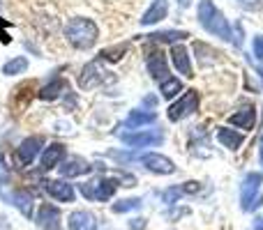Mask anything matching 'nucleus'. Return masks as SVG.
I'll list each match as a JSON object with an SVG mask.
<instances>
[{"mask_svg": "<svg viewBox=\"0 0 263 230\" xmlns=\"http://www.w3.org/2000/svg\"><path fill=\"white\" fill-rule=\"evenodd\" d=\"M60 39L77 51H88L100 39V26L88 16H67L60 26Z\"/></svg>", "mask_w": 263, "mask_h": 230, "instance_id": "obj_1", "label": "nucleus"}, {"mask_svg": "<svg viewBox=\"0 0 263 230\" xmlns=\"http://www.w3.org/2000/svg\"><path fill=\"white\" fill-rule=\"evenodd\" d=\"M199 23L215 37L222 39H231V28H229L224 14L215 7L213 0H201L199 3Z\"/></svg>", "mask_w": 263, "mask_h": 230, "instance_id": "obj_2", "label": "nucleus"}, {"mask_svg": "<svg viewBox=\"0 0 263 230\" xmlns=\"http://www.w3.org/2000/svg\"><path fill=\"white\" fill-rule=\"evenodd\" d=\"M261 182H263L261 173H250V175L242 180L240 203H242V210H245V212H250V210H254L261 205V198H256V194H259V189H261Z\"/></svg>", "mask_w": 263, "mask_h": 230, "instance_id": "obj_3", "label": "nucleus"}, {"mask_svg": "<svg viewBox=\"0 0 263 230\" xmlns=\"http://www.w3.org/2000/svg\"><path fill=\"white\" fill-rule=\"evenodd\" d=\"M116 189H118V180L114 177H102V180L81 184V194L90 200H109L116 194Z\"/></svg>", "mask_w": 263, "mask_h": 230, "instance_id": "obj_4", "label": "nucleus"}, {"mask_svg": "<svg viewBox=\"0 0 263 230\" xmlns=\"http://www.w3.org/2000/svg\"><path fill=\"white\" fill-rule=\"evenodd\" d=\"M196 109H199V92L187 90L176 104H171V109H168V120L178 122V120H182V117L192 115Z\"/></svg>", "mask_w": 263, "mask_h": 230, "instance_id": "obj_5", "label": "nucleus"}, {"mask_svg": "<svg viewBox=\"0 0 263 230\" xmlns=\"http://www.w3.org/2000/svg\"><path fill=\"white\" fill-rule=\"evenodd\" d=\"M42 145H44V138L42 136H28L26 140H21V145L16 148V161L18 166L28 168L32 163V159L37 157V152L42 150Z\"/></svg>", "mask_w": 263, "mask_h": 230, "instance_id": "obj_6", "label": "nucleus"}, {"mask_svg": "<svg viewBox=\"0 0 263 230\" xmlns=\"http://www.w3.org/2000/svg\"><path fill=\"white\" fill-rule=\"evenodd\" d=\"M44 189L51 198H55L58 203H74V186L67 184L65 180H46L44 182Z\"/></svg>", "mask_w": 263, "mask_h": 230, "instance_id": "obj_7", "label": "nucleus"}, {"mask_svg": "<svg viewBox=\"0 0 263 230\" xmlns=\"http://www.w3.org/2000/svg\"><path fill=\"white\" fill-rule=\"evenodd\" d=\"M37 223H40L42 230H63L60 210L53 207V205H49V203H42L40 212H37Z\"/></svg>", "mask_w": 263, "mask_h": 230, "instance_id": "obj_8", "label": "nucleus"}, {"mask_svg": "<svg viewBox=\"0 0 263 230\" xmlns=\"http://www.w3.org/2000/svg\"><path fill=\"white\" fill-rule=\"evenodd\" d=\"M141 163H143L148 171L157 173V175H171V173L176 171V166H173L171 159L162 157V154H155V152L143 154V157H141Z\"/></svg>", "mask_w": 263, "mask_h": 230, "instance_id": "obj_9", "label": "nucleus"}, {"mask_svg": "<svg viewBox=\"0 0 263 230\" xmlns=\"http://www.w3.org/2000/svg\"><path fill=\"white\" fill-rule=\"evenodd\" d=\"M65 154H67L65 145H60V143L49 145V148H46L44 152H42V159H40V171H42V173H46V171H51V168L60 166V161L65 159Z\"/></svg>", "mask_w": 263, "mask_h": 230, "instance_id": "obj_10", "label": "nucleus"}, {"mask_svg": "<svg viewBox=\"0 0 263 230\" xmlns=\"http://www.w3.org/2000/svg\"><path fill=\"white\" fill-rule=\"evenodd\" d=\"M69 230H97V219L88 210H74L67 217Z\"/></svg>", "mask_w": 263, "mask_h": 230, "instance_id": "obj_11", "label": "nucleus"}, {"mask_svg": "<svg viewBox=\"0 0 263 230\" xmlns=\"http://www.w3.org/2000/svg\"><path fill=\"white\" fill-rule=\"evenodd\" d=\"M120 138L132 148H145V145L162 143V131H136V134H123Z\"/></svg>", "mask_w": 263, "mask_h": 230, "instance_id": "obj_12", "label": "nucleus"}, {"mask_svg": "<svg viewBox=\"0 0 263 230\" xmlns=\"http://www.w3.org/2000/svg\"><path fill=\"white\" fill-rule=\"evenodd\" d=\"M148 72L153 78L157 81H166L168 78V65H166V58H164L162 51H150L148 53Z\"/></svg>", "mask_w": 263, "mask_h": 230, "instance_id": "obj_13", "label": "nucleus"}, {"mask_svg": "<svg viewBox=\"0 0 263 230\" xmlns=\"http://www.w3.org/2000/svg\"><path fill=\"white\" fill-rule=\"evenodd\" d=\"M171 60H173V67L182 74V76H194L192 74V62H190V53L182 44H173L171 49Z\"/></svg>", "mask_w": 263, "mask_h": 230, "instance_id": "obj_14", "label": "nucleus"}, {"mask_svg": "<svg viewBox=\"0 0 263 230\" xmlns=\"http://www.w3.org/2000/svg\"><path fill=\"white\" fill-rule=\"evenodd\" d=\"M166 14H168V3L166 0H155V3L150 5L148 12L141 16V26H153V23L166 18Z\"/></svg>", "mask_w": 263, "mask_h": 230, "instance_id": "obj_15", "label": "nucleus"}, {"mask_svg": "<svg viewBox=\"0 0 263 230\" xmlns=\"http://www.w3.org/2000/svg\"><path fill=\"white\" fill-rule=\"evenodd\" d=\"M100 81H102V69H100V65H97V62H90V65H86V67L81 69L79 86H81L83 90H90V88H95Z\"/></svg>", "mask_w": 263, "mask_h": 230, "instance_id": "obj_16", "label": "nucleus"}, {"mask_svg": "<svg viewBox=\"0 0 263 230\" xmlns=\"http://www.w3.org/2000/svg\"><path fill=\"white\" fill-rule=\"evenodd\" d=\"M229 122H231V124H236V127H240V129H252V127H254V122H256L254 106L245 104L240 111H236V113L229 117Z\"/></svg>", "mask_w": 263, "mask_h": 230, "instance_id": "obj_17", "label": "nucleus"}, {"mask_svg": "<svg viewBox=\"0 0 263 230\" xmlns=\"http://www.w3.org/2000/svg\"><path fill=\"white\" fill-rule=\"evenodd\" d=\"M92 166L86 161V159H69L67 163H63L60 166V175L63 177H79V175H86V173H90Z\"/></svg>", "mask_w": 263, "mask_h": 230, "instance_id": "obj_18", "label": "nucleus"}, {"mask_svg": "<svg viewBox=\"0 0 263 230\" xmlns=\"http://www.w3.org/2000/svg\"><path fill=\"white\" fill-rule=\"evenodd\" d=\"M3 198H7L9 203H14L18 210H21V214H26V217H30V210H32V194L30 191H26V189H16L14 194H9V196H3Z\"/></svg>", "mask_w": 263, "mask_h": 230, "instance_id": "obj_19", "label": "nucleus"}, {"mask_svg": "<svg viewBox=\"0 0 263 230\" xmlns=\"http://www.w3.org/2000/svg\"><path fill=\"white\" fill-rule=\"evenodd\" d=\"M65 88H67V83H65V78H53V81H49L44 88H42V92H40V97L44 101H53V99H58L60 95L65 92Z\"/></svg>", "mask_w": 263, "mask_h": 230, "instance_id": "obj_20", "label": "nucleus"}, {"mask_svg": "<svg viewBox=\"0 0 263 230\" xmlns=\"http://www.w3.org/2000/svg\"><path fill=\"white\" fill-rule=\"evenodd\" d=\"M217 140L229 150H238L242 145V134H236V129H227V127H219L217 131Z\"/></svg>", "mask_w": 263, "mask_h": 230, "instance_id": "obj_21", "label": "nucleus"}, {"mask_svg": "<svg viewBox=\"0 0 263 230\" xmlns=\"http://www.w3.org/2000/svg\"><path fill=\"white\" fill-rule=\"evenodd\" d=\"M26 69H28V58L26 55H16V58L7 60V62L3 65L5 76H18V74H23Z\"/></svg>", "mask_w": 263, "mask_h": 230, "instance_id": "obj_22", "label": "nucleus"}, {"mask_svg": "<svg viewBox=\"0 0 263 230\" xmlns=\"http://www.w3.org/2000/svg\"><path fill=\"white\" fill-rule=\"evenodd\" d=\"M157 120V115L155 113H143V111H132L129 117H127V122H125V127L127 129H139V127H143V124H150V122H155Z\"/></svg>", "mask_w": 263, "mask_h": 230, "instance_id": "obj_23", "label": "nucleus"}, {"mask_svg": "<svg viewBox=\"0 0 263 230\" xmlns=\"http://www.w3.org/2000/svg\"><path fill=\"white\" fill-rule=\"evenodd\" d=\"M159 92H162L164 99H173L176 95H180L182 92V81L180 78H166V81H162Z\"/></svg>", "mask_w": 263, "mask_h": 230, "instance_id": "obj_24", "label": "nucleus"}, {"mask_svg": "<svg viewBox=\"0 0 263 230\" xmlns=\"http://www.w3.org/2000/svg\"><path fill=\"white\" fill-rule=\"evenodd\" d=\"M153 41H178V39H185V37H190V32L185 30H164V32H153V35H148Z\"/></svg>", "mask_w": 263, "mask_h": 230, "instance_id": "obj_25", "label": "nucleus"}, {"mask_svg": "<svg viewBox=\"0 0 263 230\" xmlns=\"http://www.w3.org/2000/svg\"><path fill=\"white\" fill-rule=\"evenodd\" d=\"M141 207V200L139 198H127V200H118L114 205V212L116 214H123V212H129V210H139Z\"/></svg>", "mask_w": 263, "mask_h": 230, "instance_id": "obj_26", "label": "nucleus"}, {"mask_svg": "<svg viewBox=\"0 0 263 230\" xmlns=\"http://www.w3.org/2000/svg\"><path fill=\"white\" fill-rule=\"evenodd\" d=\"M182 194H185V191H182L180 186H173V189H166V191H164V194H162V198H164V203L173 205V203H176V200H178V196H182Z\"/></svg>", "mask_w": 263, "mask_h": 230, "instance_id": "obj_27", "label": "nucleus"}, {"mask_svg": "<svg viewBox=\"0 0 263 230\" xmlns=\"http://www.w3.org/2000/svg\"><path fill=\"white\" fill-rule=\"evenodd\" d=\"M9 182V168L5 163V157L0 154V184H7Z\"/></svg>", "mask_w": 263, "mask_h": 230, "instance_id": "obj_28", "label": "nucleus"}, {"mask_svg": "<svg viewBox=\"0 0 263 230\" xmlns=\"http://www.w3.org/2000/svg\"><path fill=\"white\" fill-rule=\"evenodd\" d=\"M254 55L259 60H263V35L254 37Z\"/></svg>", "mask_w": 263, "mask_h": 230, "instance_id": "obj_29", "label": "nucleus"}, {"mask_svg": "<svg viewBox=\"0 0 263 230\" xmlns=\"http://www.w3.org/2000/svg\"><path fill=\"white\" fill-rule=\"evenodd\" d=\"M238 3H240L245 9H261L263 7L261 0H238Z\"/></svg>", "mask_w": 263, "mask_h": 230, "instance_id": "obj_30", "label": "nucleus"}, {"mask_svg": "<svg viewBox=\"0 0 263 230\" xmlns=\"http://www.w3.org/2000/svg\"><path fill=\"white\" fill-rule=\"evenodd\" d=\"M3 28H7V21H5V18H0V39H3L5 44H9V35L3 30Z\"/></svg>", "mask_w": 263, "mask_h": 230, "instance_id": "obj_31", "label": "nucleus"}, {"mask_svg": "<svg viewBox=\"0 0 263 230\" xmlns=\"http://www.w3.org/2000/svg\"><path fill=\"white\" fill-rule=\"evenodd\" d=\"M129 226H132V228H143V226H145V219H134Z\"/></svg>", "mask_w": 263, "mask_h": 230, "instance_id": "obj_32", "label": "nucleus"}, {"mask_svg": "<svg viewBox=\"0 0 263 230\" xmlns=\"http://www.w3.org/2000/svg\"><path fill=\"white\" fill-rule=\"evenodd\" d=\"M0 230H12V226H9V221L5 217H0Z\"/></svg>", "mask_w": 263, "mask_h": 230, "instance_id": "obj_33", "label": "nucleus"}, {"mask_svg": "<svg viewBox=\"0 0 263 230\" xmlns=\"http://www.w3.org/2000/svg\"><path fill=\"white\" fill-rule=\"evenodd\" d=\"M254 230H263V217H256L254 219Z\"/></svg>", "mask_w": 263, "mask_h": 230, "instance_id": "obj_34", "label": "nucleus"}, {"mask_svg": "<svg viewBox=\"0 0 263 230\" xmlns=\"http://www.w3.org/2000/svg\"><path fill=\"white\" fill-rule=\"evenodd\" d=\"M259 157H261V166H263V136H261V140H259Z\"/></svg>", "mask_w": 263, "mask_h": 230, "instance_id": "obj_35", "label": "nucleus"}]
</instances>
